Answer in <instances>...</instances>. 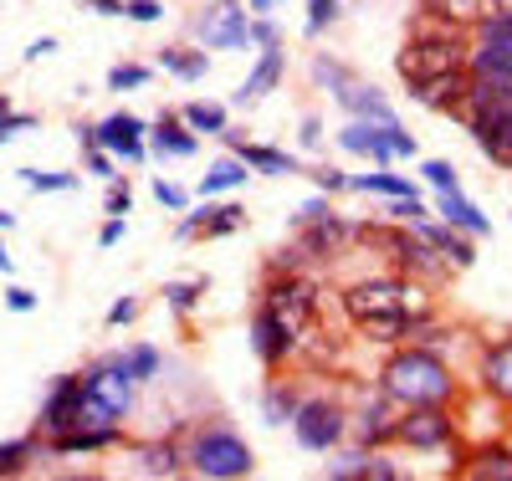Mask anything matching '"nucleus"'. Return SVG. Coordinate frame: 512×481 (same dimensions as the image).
Masks as SVG:
<instances>
[{
	"mask_svg": "<svg viewBox=\"0 0 512 481\" xmlns=\"http://www.w3.org/2000/svg\"><path fill=\"white\" fill-rule=\"evenodd\" d=\"M344 313L369 338H400L410 328V308H405V287L400 282H359V287H349Z\"/></svg>",
	"mask_w": 512,
	"mask_h": 481,
	"instance_id": "1",
	"label": "nucleus"
},
{
	"mask_svg": "<svg viewBox=\"0 0 512 481\" xmlns=\"http://www.w3.org/2000/svg\"><path fill=\"white\" fill-rule=\"evenodd\" d=\"M384 395L400 405H441L451 395V374L441 369V359L415 348V354L390 359V369H384Z\"/></svg>",
	"mask_w": 512,
	"mask_h": 481,
	"instance_id": "2",
	"label": "nucleus"
},
{
	"mask_svg": "<svg viewBox=\"0 0 512 481\" xmlns=\"http://www.w3.org/2000/svg\"><path fill=\"white\" fill-rule=\"evenodd\" d=\"M190 466L200 471V476H246L251 471V451H246V441L241 435H231V430H205L200 441H195V451H190Z\"/></svg>",
	"mask_w": 512,
	"mask_h": 481,
	"instance_id": "3",
	"label": "nucleus"
},
{
	"mask_svg": "<svg viewBox=\"0 0 512 481\" xmlns=\"http://www.w3.org/2000/svg\"><path fill=\"white\" fill-rule=\"evenodd\" d=\"M461 108H466V123H472V134L482 139L487 128H497L502 118H512V82L477 77V82L461 93Z\"/></svg>",
	"mask_w": 512,
	"mask_h": 481,
	"instance_id": "4",
	"label": "nucleus"
},
{
	"mask_svg": "<svg viewBox=\"0 0 512 481\" xmlns=\"http://www.w3.org/2000/svg\"><path fill=\"white\" fill-rule=\"evenodd\" d=\"M461 67H466L461 47H456V41H441V36H420V41H410V47L400 52V72H405V82L441 77V72H461Z\"/></svg>",
	"mask_w": 512,
	"mask_h": 481,
	"instance_id": "5",
	"label": "nucleus"
},
{
	"mask_svg": "<svg viewBox=\"0 0 512 481\" xmlns=\"http://www.w3.org/2000/svg\"><path fill=\"white\" fill-rule=\"evenodd\" d=\"M292 425H297V441H303L308 451H328L338 446V435H344V415H338L328 400H308L292 410Z\"/></svg>",
	"mask_w": 512,
	"mask_h": 481,
	"instance_id": "6",
	"label": "nucleus"
},
{
	"mask_svg": "<svg viewBox=\"0 0 512 481\" xmlns=\"http://www.w3.org/2000/svg\"><path fill=\"white\" fill-rule=\"evenodd\" d=\"M338 144L354 149V154H369V159H379V164L390 159V154H410V149H415L400 123H384V134H379V128H369V123H349L344 134H338Z\"/></svg>",
	"mask_w": 512,
	"mask_h": 481,
	"instance_id": "7",
	"label": "nucleus"
},
{
	"mask_svg": "<svg viewBox=\"0 0 512 481\" xmlns=\"http://www.w3.org/2000/svg\"><path fill=\"white\" fill-rule=\"evenodd\" d=\"M267 313L277 318V328H282L287 338H297V328L313 318V287H308V282H297V277L277 282V287L267 292Z\"/></svg>",
	"mask_w": 512,
	"mask_h": 481,
	"instance_id": "8",
	"label": "nucleus"
},
{
	"mask_svg": "<svg viewBox=\"0 0 512 481\" xmlns=\"http://www.w3.org/2000/svg\"><path fill=\"white\" fill-rule=\"evenodd\" d=\"M395 435L405 446H420V451H431V446H446V435H451V420L441 415V405H410V415L395 425Z\"/></svg>",
	"mask_w": 512,
	"mask_h": 481,
	"instance_id": "9",
	"label": "nucleus"
},
{
	"mask_svg": "<svg viewBox=\"0 0 512 481\" xmlns=\"http://www.w3.org/2000/svg\"><path fill=\"white\" fill-rule=\"evenodd\" d=\"M82 384H88V389H93V395H98L113 415H123L128 405H134V384H139V379L128 374V369H118V364H103V369H93Z\"/></svg>",
	"mask_w": 512,
	"mask_h": 481,
	"instance_id": "10",
	"label": "nucleus"
},
{
	"mask_svg": "<svg viewBox=\"0 0 512 481\" xmlns=\"http://www.w3.org/2000/svg\"><path fill=\"white\" fill-rule=\"evenodd\" d=\"M139 134H144V123L139 118H108V123H98V128H88V144H103V149H113V154H128V159H139L144 154V144H139Z\"/></svg>",
	"mask_w": 512,
	"mask_h": 481,
	"instance_id": "11",
	"label": "nucleus"
},
{
	"mask_svg": "<svg viewBox=\"0 0 512 481\" xmlns=\"http://www.w3.org/2000/svg\"><path fill=\"white\" fill-rule=\"evenodd\" d=\"M461 93H466L461 72H441V77H420V82H410V98L425 103V108H451V103H461Z\"/></svg>",
	"mask_w": 512,
	"mask_h": 481,
	"instance_id": "12",
	"label": "nucleus"
},
{
	"mask_svg": "<svg viewBox=\"0 0 512 481\" xmlns=\"http://www.w3.org/2000/svg\"><path fill=\"white\" fill-rule=\"evenodd\" d=\"M205 41H210V47H241V41H246V21H241V11L236 6H216V11H210L205 16Z\"/></svg>",
	"mask_w": 512,
	"mask_h": 481,
	"instance_id": "13",
	"label": "nucleus"
},
{
	"mask_svg": "<svg viewBox=\"0 0 512 481\" xmlns=\"http://www.w3.org/2000/svg\"><path fill=\"white\" fill-rule=\"evenodd\" d=\"M77 395H82V379H57L47 410H41V425H47V430H67L72 410H77Z\"/></svg>",
	"mask_w": 512,
	"mask_h": 481,
	"instance_id": "14",
	"label": "nucleus"
},
{
	"mask_svg": "<svg viewBox=\"0 0 512 481\" xmlns=\"http://www.w3.org/2000/svg\"><path fill=\"white\" fill-rule=\"evenodd\" d=\"M277 77H282V52H277V47H267V52H262V62H256V72L241 82V93H236V98H241V103L267 98L272 87H277Z\"/></svg>",
	"mask_w": 512,
	"mask_h": 481,
	"instance_id": "15",
	"label": "nucleus"
},
{
	"mask_svg": "<svg viewBox=\"0 0 512 481\" xmlns=\"http://www.w3.org/2000/svg\"><path fill=\"white\" fill-rule=\"evenodd\" d=\"M482 379H487V389H492L497 400H507V405H512V343H497V348H487Z\"/></svg>",
	"mask_w": 512,
	"mask_h": 481,
	"instance_id": "16",
	"label": "nucleus"
},
{
	"mask_svg": "<svg viewBox=\"0 0 512 481\" xmlns=\"http://www.w3.org/2000/svg\"><path fill=\"white\" fill-rule=\"evenodd\" d=\"M472 77L512 82V47H502V41H482L477 57H472Z\"/></svg>",
	"mask_w": 512,
	"mask_h": 481,
	"instance_id": "17",
	"label": "nucleus"
},
{
	"mask_svg": "<svg viewBox=\"0 0 512 481\" xmlns=\"http://www.w3.org/2000/svg\"><path fill=\"white\" fill-rule=\"evenodd\" d=\"M251 338H256V354H262L267 364H277L282 354H287V348L297 343V338H287L282 328H277V318L262 308V318H256V328H251Z\"/></svg>",
	"mask_w": 512,
	"mask_h": 481,
	"instance_id": "18",
	"label": "nucleus"
},
{
	"mask_svg": "<svg viewBox=\"0 0 512 481\" xmlns=\"http://www.w3.org/2000/svg\"><path fill=\"white\" fill-rule=\"evenodd\" d=\"M425 6L446 21H456V26H477V21L492 16V0H425Z\"/></svg>",
	"mask_w": 512,
	"mask_h": 481,
	"instance_id": "19",
	"label": "nucleus"
},
{
	"mask_svg": "<svg viewBox=\"0 0 512 481\" xmlns=\"http://www.w3.org/2000/svg\"><path fill=\"white\" fill-rule=\"evenodd\" d=\"M236 226H241V205H216V210H200L195 221H185L180 231H185V236H195V231L226 236V231H236Z\"/></svg>",
	"mask_w": 512,
	"mask_h": 481,
	"instance_id": "20",
	"label": "nucleus"
},
{
	"mask_svg": "<svg viewBox=\"0 0 512 481\" xmlns=\"http://www.w3.org/2000/svg\"><path fill=\"white\" fill-rule=\"evenodd\" d=\"M415 231H420V241H431V246H441L451 261H461V267H472V246H466V241H456L451 231H441V226H425L420 221V215H415Z\"/></svg>",
	"mask_w": 512,
	"mask_h": 481,
	"instance_id": "21",
	"label": "nucleus"
},
{
	"mask_svg": "<svg viewBox=\"0 0 512 481\" xmlns=\"http://www.w3.org/2000/svg\"><path fill=\"white\" fill-rule=\"evenodd\" d=\"M441 195H446L441 205H446V221H451V226H466V231H477V236L487 231V215H477L472 200H461L456 190H441Z\"/></svg>",
	"mask_w": 512,
	"mask_h": 481,
	"instance_id": "22",
	"label": "nucleus"
},
{
	"mask_svg": "<svg viewBox=\"0 0 512 481\" xmlns=\"http://www.w3.org/2000/svg\"><path fill=\"white\" fill-rule=\"evenodd\" d=\"M241 180H246V159H221V164L200 180V190H205V195H216V190H236Z\"/></svg>",
	"mask_w": 512,
	"mask_h": 481,
	"instance_id": "23",
	"label": "nucleus"
},
{
	"mask_svg": "<svg viewBox=\"0 0 512 481\" xmlns=\"http://www.w3.org/2000/svg\"><path fill=\"white\" fill-rule=\"evenodd\" d=\"M241 159H246L251 169H262V174H292V159H287V154H277V149H256V144H246V149H241Z\"/></svg>",
	"mask_w": 512,
	"mask_h": 481,
	"instance_id": "24",
	"label": "nucleus"
},
{
	"mask_svg": "<svg viewBox=\"0 0 512 481\" xmlns=\"http://www.w3.org/2000/svg\"><path fill=\"white\" fill-rule=\"evenodd\" d=\"M154 134H159L154 144H159L164 154H180V159H185V154H195V139L185 134V128H180L175 118H169V123H159V128H154Z\"/></svg>",
	"mask_w": 512,
	"mask_h": 481,
	"instance_id": "25",
	"label": "nucleus"
},
{
	"mask_svg": "<svg viewBox=\"0 0 512 481\" xmlns=\"http://www.w3.org/2000/svg\"><path fill=\"white\" fill-rule=\"evenodd\" d=\"M482 144H487V154H492L497 164H512V118H502L497 128H487Z\"/></svg>",
	"mask_w": 512,
	"mask_h": 481,
	"instance_id": "26",
	"label": "nucleus"
},
{
	"mask_svg": "<svg viewBox=\"0 0 512 481\" xmlns=\"http://www.w3.org/2000/svg\"><path fill=\"white\" fill-rule=\"evenodd\" d=\"M359 190H374V195H395V200H415V190L405 180H395V174H364Z\"/></svg>",
	"mask_w": 512,
	"mask_h": 481,
	"instance_id": "27",
	"label": "nucleus"
},
{
	"mask_svg": "<svg viewBox=\"0 0 512 481\" xmlns=\"http://www.w3.org/2000/svg\"><path fill=\"white\" fill-rule=\"evenodd\" d=\"M185 123L205 128V134H221V128H226V113L210 108V103H190V108H185Z\"/></svg>",
	"mask_w": 512,
	"mask_h": 481,
	"instance_id": "28",
	"label": "nucleus"
},
{
	"mask_svg": "<svg viewBox=\"0 0 512 481\" xmlns=\"http://www.w3.org/2000/svg\"><path fill=\"white\" fill-rule=\"evenodd\" d=\"M154 369H159L154 348H134V354H128V374H134V379H154Z\"/></svg>",
	"mask_w": 512,
	"mask_h": 481,
	"instance_id": "29",
	"label": "nucleus"
},
{
	"mask_svg": "<svg viewBox=\"0 0 512 481\" xmlns=\"http://www.w3.org/2000/svg\"><path fill=\"white\" fill-rule=\"evenodd\" d=\"M26 185H31V190H72L77 180H72V174H41V169H26Z\"/></svg>",
	"mask_w": 512,
	"mask_h": 481,
	"instance_id": "30",
	"label": "nucleus"
},
{
	"mask_svg": "<svg viewBox=\"0 0 512 481\" xmlns=\"http://www.w3.org/2000/svg\"><path fill=\"white\" fill-rule=\"evenodd\" d=\"M482 36H487V41H502V47H512V16L492 11V16L482 21Z\"/></svg>",
	"mask_w": 512,
	"mask_h": 481,
	"instance_id": "31",
	"label": "nucleus"
},
{
	"mask_svg": "<svg viewBox=\"0 0 512 481\" xmlns=\"http://www.w3.org/2000/svg\"><path fill=\"white\" fill-rule=\"evenodd\" d=\"M164 67L175 77H200L205 72V57H180V52H164Z\"/></svg>",
	"mask_w": 512,
	"mask_h": 481,
	"instance_id": "32",
	"label": "nucleus"
},
{
	"mask_svg": "<svg viewBox=\"0 0 512 481\" xmlns=\"http://www.w3.org/2000/svg\"><path fill=\"white\" fill-rule=\"evenodd\" d=\"M425 180H431L436 190H456V169L446 159H431V164H425Z\"/></svg>",
	"mask_w": 512,
	"mask_h": 481,
	"instance_id": "33",
	"label": "nucleus"
},
{
	"mask_svg": "<svg viewBox=\"0 0 512 481\" xmlns=\"http://www.w3.org/2000/svg\"><path fill=\"white\" fill-rule=\"evenodd\" d=\"M338 11V0H308V31H323Z\"/></svg>",
	"mask_w": 512,
	"mask_h": 481,
	"instance_id": "34",
	"label": "nucleus"
},
{
	"mask_svg": "<svg viewBox=\"0 0 512 481\" xmlns=\"http://www.w3.org/2000/svg\"><path fill=\"white\" fill-rule=\"evenodd\" d=\"M472 476H512V456H482L477 466H472Z\"/></svg>",
	"mask_w": 512,
	"mask_h": 481,
	"instance_id": "35",
	"label": "nucleus"
},
{
	"mask_svg": "<svg viewBox=\"0 0 512 481\" xmlns=\"http://www.w3.org/2000/svg\"><path fill=\"white\" fill-rule=\"evenodd\" d=\"M123 16H134V21H159L164 11H159V0H128Z\"/></svg>",
	"mask_w": 512,
	"mask_h": 481,
	"instance_id": "36",
	"label": "nucleus"
},
{
	"mask_svg": "<svg viewBox=\"0 0 512 481\" xmlns=\"http://www.w3.org/2000/svg\"><path fill=\"white\" fill-rule=\"evenodd\" d=\"M144 471H154V476H164V471H175V451H164V446H154V451L144 456Z\"/></svg>",
	"mask_w": 512,
	"mask_h": 481,
	"instance_id": "37",
	"label": "nucleus"
},
{
	"mask_svg": "<svg viewBox=\"0 0 512 481\" xmlns=\"http://www.w3.org/2000/svg\"><path fill=\"white\" fill-rule=\"evenodd\" d=\"M246 36H251V41H262V47H277V31H272L267 16H256V21L246 26Z\"/></svg>",
	"mask_w": 512,
	"mask_h": 481,
	"instance_id": "38",
	"label": "nucleus"
},
{
	"mask_svg": "<svg viewBox=\"0 0 512 481\" xmlns=\"http://www.w3.org/2000/svg\"><path fill=\"white\" fill-rule=\"evenodd\" d=\"M21 456H26V446H21V441L0 446V476H6V471H16V466H21Z\"/></svg>",
	"mask_w": 512,
	"mask_h": 481,
	"instance_id": "39",
	"label": "nucleus"
},
{
	"mask_svg": "<svg viewBox=\"0 0 512 481\" xmlns=\"http://www.w3.org/2000/svg\"><path fill=\"white\" fill-rule=\"evenodd\" d=\"M144 77H149L144 67H118V72H113V87H139Z\"/></svg>",
	"mask_w": 512,
	"mask_h": 481,
	"instance_id": "40",
	"label": "nucleus"
},
{
	"mask_svg": "<svg viewBox=\"0 0 512 481\" xmlns=\"http://www.w3.org/2000/svg\"><path fill=\"white\" fill-rule=\"evenodd\" d=\"M195 302V282H180V287H169V308H190Z\"/></svg>",
	"mask_w": 512,
	"mask_h": 481,
	"instance_id": "41",
	"label": "nucleus"
},
{
	"mask_svg": "<svg viewBox=\"0 0 512 481\" xmlns=\"http://www.w3.org/2000/svg\"><path fill=\"white\" fill-rule=\"evenodd\" d=\"M6 302H11L16 313H31V308H36V297H31L26 287H11V292H6Z\"/></svg>",
	"mask_w": 512,
	"mask_h": 481,
	"instance_id": "42",
	"label": "nucleus"
},
{
	"mask_svg": "<svg viewBox=\"0 0 512 481\" xmlns=\"http://www.w3.org/2000/svg\"><path fill=\"white\" fill-rule=\"evenodd\" d=\"M154 195H159V205H175V210L185 205V195H180L175 185H154Z\"/></svg>",
	"mask_w": 512,
	"mask_h": 481,
	"instance_id": "43",
	"label": "nucleus"
},
{
	"mask_svg": "<svg viewBox=\"0 0 512 481\" xmlns=\"http://www.w3.org/2000/svg\"><path fill=\"white\" fill-rule=\"evenodd\" d=\"M128 313H134V302H128V297H123V302H118V308L108 313V323H128Z\"/></svg>",
	"mask_w": 512,
	"mask_h": 481,
	"instance_id": "44",
	"label": "nucleus"
},
{
	"mask_svg": "<svg viewBox=\"0 0 512 481\" xmlns=\"http://www.w3.org/2000/svg\"><path fill=\"white\" fill-rule=\"evenodd\" d=\"M108 210H113V215H118V210H128V190H123V185L108 195Z\"/></svg>",
	"mask_w": 512,
	"mask_h": 481,
	"instance_id": "45",
	"label": "nucleus"
},
{
	"mask_svg": "<svg viewBox=\"0 0 512 481\" xmlns=\"http://www.w3.org/2000/svg\"><path fill=\"white\" fill-rule=\"evenodd\" d=\"M118 236H123V221H108V226H103V246H113Z\"/></svg>",
	"mask_w": 512,
	"mask_h": 481,
	"instance_id": "46",
	"label": "nucleus"
},
{
	"mask_svg": "<svg viewBox=\"0 0 512 481\" xmlns=\"http://www.w3.org/2000/svg\"><path fill=\"white\" fill-rule=\"evenodd\" d=\"M93 6H98L103 16H123V6H118V0H93Z\"/></svg>",
	"mask_w": 512,
	"mask_h": 481,
	"instance_id": "47",
	"label": "nucleus"
},
{
	"mask_svg": "<svg viewBox=\"0 0 512 481\" xmlns=\"http://www.w3.org/2000/svg\"><path fill=\"white\" fill-rule=\"evenodd\" d=\"M272 6H277V0H251V11H256V16H267Z\"/></svg>",
	"mask_w": 512,
	"mask_h": 481,
	"instance_id": "48",
	"label": "nucleus"
},
{
	"mask_svg": "<svg viewBox=\"0 0 512 481\" xmlns=\"http://www.w3.org/2000/svg\"><path fill=\"white\" fill-rule=\"evenodd\" d=\"M492 6H497L502 16H512V0H492Z\"/></svg>",
	"mask_w": 512,
	"mask_h": 481,
	"instance_id": "49",
	"label": "nucleus"
},
{
	"mask_svg": "<svg viewBox=\"0 0 512 481\" xmlns=\"http://www.w3.org/2000/svg\"><path fill=\"white\" fill-rule=\"evenodd\" d=\"M0 226H11V215H6V210H0Z\"/></svg>",
	"mask_w": 512,
	"mask_h": 481,
	"instance_id": "50",
	"label": "nucleus"
}]
</instances>
